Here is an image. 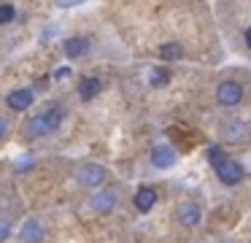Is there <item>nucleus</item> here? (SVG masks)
I'll use <instances>...</instances> for the list:
<instances>
[{
	"label": "nucleus",
	"instance_id": "nucleus-14",
	"mask_svg": "<svg viewBox=\"0 0 251 243\" xmlns=\"http://www.w3.org/2000/svg\"><path fill=\"white\" fill-rule=\"evenodd\" d=\"M159 54H162V59H181L184 49H181L178 43H165V46L159 49Z\"/></svg>",
	"mask_w": 251,
	"mask_h": 243
},
{
	"label": "nucleus",
	"instance_id": "nucleus-19",
	"mask_svg": "<svg viewBox=\"0 0 251 243\" xmlns=\"http://www.w3.org/2000/svg\"><path fill=\"white\" fill-rule=\"evenodd\" d=\"M78 3H84V0H60L62 8H73V5H78Z\"/></svg>",
	"mask_w": 251,
	"mask_h": 243
},
{
	"label": "nucleus",
	"instance_id": "nucleus-18",
	"mask_svg": "<svg viewBox=\"0 0 251 243\" xmlns=\"http://www.w3.org/2000/svg\"><path fill=\"white\" fill-rule=\"evenodd\" d=\"M68 76H71V68H68V65H65V68H57V70H54V79H57V81L68 79Z\"/></svg>",
	"mask_w": 251,
	"mask_h": 243
},
{
	"label": "nucleus",
	"instance_id": "nucleus-15",
	"mask_svg": "<svg viewBox=\"0 0 251 243\" xmlns=\"http://www.w3.org/2000/svg\"><path fill=\"white\" fill-rule=\"evenodd\" d=\"M14 5H0V25H8V22L14 19Z\"/></svg>",
	"mask_w": 251,
	"mask_h": 243
},
{
	"label": "nucleus",
	"instance_id": "nucleus-7",
	"mask_svg": "<svg viewBox=\"0 0 251 243\" xmlns=\"http://www.w3.org/2000/svg\"><path fill=\"white\" fill-rule=\"evenodd\" d=\"M19 238H22L25 243H38L41 238H44V224H41L38 219H30L22 224V232H19Z\"/></svg>",
	"mask_w": 251,
	"mask_h": 243
},
{
	"label": "nucleus",
	"instance_id": "nucleus-13",
	"mask_svg": "<svg viewBox=\"0 0 251 243\" xmlns=\"http://www.w3.org/2000/svg\"><path fill=\"white\" fill-rule=\"evenodd\" d=\"M168 79H170V73L165 68H151V70H149V84H154V86L168 84Z\"/></svg>",
	"mask_w": 251,
	"mask_h": 243
},
{
	"label": "nucleus",
	"instance_id": "nucleus-11",
	"mask_svg": "<svg viewBox=\"0 0 251 243\" xmlns=\"http://www.w3.org/2000/svg\"><path fill=\"white\" fill-rule=\"evenodd\" d=\"M154 203H157V192H154L151 187L138 189V194H135V208L138 211H151Z\"/></svg>",
	"mask_w": 251,
	"mask_h": 243
},
{
	"label": "nucleus",
	"instance_id": "nucleus-12",
	"mask_svg": "<svg viewBox=\"0 0 251 243\" xmlns=\"http://www.w3.org/2000/svg\"><path fill=\"white\" fill-rule=\"evenodd\" d=\"M87 52V38L84 35H76V38H68L65 41V54L68 57H81Z\"/></svg>",
	"mask_w": 251,
	"mask_h": 243
},
{
	"label": "nucleus",
	"instance_id": "nucleus-20",
	"mask_svg": "<svg viewBox=\"0 0 251 243\" xmlns=\"http://www.w3.org/2000/svg\"><path fill=\"white\" fill-rule=\"evenodd\" d=\"M246 43H249V49H251V27H249V32H246Z\"/></svg>",
	"mask_w": 251,
	"mask_h": 243
},
{
	"label": "nucleus",
	"instance_id": "nucleus-9",
	"mask_svg": "<svg viewBox=\"0 0 251 243\" xmlns=\"http://www.w3.org/2000/svg\"><path fill=\"white\" fill-rule=\"evenodd\" d=\"M100 92H103V81H100V79H84L81 86H78V97H81L84 103H87V100H95Z\"/></svg>",
	"mask_w": 251,
	"mask_h": 243
},
{
	"label": "nucleus",
	"instance_id": "nucleus-6",
	"mask_svg": "<svg viewBox=\"0 0 251 243\" xmlns=\"http://www.w3.org/2000/svg\"><path fill=\"white\" fill-rule=\"evenodd\" d=\"M173 162H176L173 146H154V151H151V165L154 167H170Z\"/></svg>",
	"mask_w": 251,
	"mask_h": 243
},
{
	"label": "nucleus",
	"instance_id": "nucleus-4",
	"mask_svg": "<svg viewBox=\"0 0 251 243\" xmlns=\"http://www.w3.org/2000/svg\"><path fill=\"white\" fill-rule=\"evenodd\" d=\"M78 181L87 184V187H100V184L105 181V167L89 162V165H84L81 170H78Z\"/></svg>",
	"mask_w": 251,
	"mask_h": 243
},
{
	"label": "nucleus",
	"instance_id": "nucleus-1",
	"mask_svg": "<svg viewBox=\"0 0 251 243\" xmlns=\"http://www.w3.org/2000/svg\"><path fill=\"white\" fill-rule=\"evenodd\" d=\"M62 119H65V111H62L60 106L44 108V111L35 113V116L27 122V135H33V138H44V135L54 133V130L60 127Z\"/></svg>",
	"mask_w": 251,
	"mask_h": 243
},
{
	"label": "nucleus",
	"instance_id": "nucleus-10",
	"mask_svg": "<svg viewBox=\"0 0 251 243\" xmlns=\"http://www.w3.org/2000/svg\"><path fill=\"white\" fill-rule=\"evenodd\" d=\"M178 221L184 227H195L197 221H200V205H195V203H184L178 208Z\"/></svg>",
	"mask_w": 251,
	"mask_h": 243
},
{
	"label": "nucleus",
	"instance_id": "nucleus-5",
	"mask_svg": "<svg viewBox=\"0 0 251 243\" xmlns=\"http://www.w3.org/2000/svg\"><path fill=\"white\" fill-rule=\"evenodd\" d=\"M116 203H119V197H116L114 189H100V192L95 194V200H92V208L100 211V214H108V211L116 208Z\"/></svg>",
	"mask_w": 251,
	"mask_h": 243
},
{
	"label": "nucleus",
	"instance_id": "nucleus-16",
	"mask_svg": "<svg viewBox=\"0 0 251 243\" xmlns=\"http://www.w3.org/2000/svg\"><path fill=\"white\" fill-rule=\"evenodd\" d=\"M8 232H11V221H8V219H3V221H0V241H6V238H8Z\"/></svg>",
	"mask_w": 251,
	"mask_h": 243
},
{
	"label": "nucleus",
	"instance_id": "nucleus-21",
	"mask_svg": "<svg viewBox=\"0 0 251 243\" xmlns=\"http://www.w3.org/2000/svg\"><path fill=\"white\" fill-rule=\"evenodd\" d=\"M0 133H3V124H0Z\"/></svg>",
	"mask_w": 251,
	"mask_h": 243
},
{
	"label": "nucleus",
	"instance_id": "nucleus-2",
	"mask_svg": "<svg viewBox=\"0 0 251 243\" xmlns=\"http://www.w3.org/2000/svg\"><path fill=\"white\" fill-rule=\"evenodd\" d=\"M216 176L222 184L232 187V184H238L240 178H243V165L235 162V160H222V162H216Z\"/></svg>",
	"mask_w": 251,
	"mask_h": 243
},
{
	"label": "nucleus",
	"instance_id": "nucleus-8",
	"mask_svg": "<svg viewBox=\"0 0 251 243\" xmlns=\"http://www.w3.org/2000/svg\"><path fill=\"white\" fill-rule=\"evenodd\" d=\"M8 106L14 108V111H25V108L33 106V89H17L8 95Z\"/></svg>",
	"mask_w": 251,
	"mask_h": 243
},
{
	"label": "nucleus",
	"instance_id": "nucleus-3",
	"mask_svg": "<svg viewBox=\"0 0 251 243\" xmlns=\"http://www.w3.org/2000/svg\"><path fill=\"white\" fill-rule=\"evenodd\" d=\"M216 97L222 106H238L240 97H243V86L238 84V81H222L216 89Z\"/></svg>",
	"mask_w": 251,
	"mask_h": 243
},
{
	"label": "nucleus",
	"instance_id": "nucleus-17",
	"mask_svg": "<svg viewBox=\"0 0 251 243\" xmlns=\"http://www.w3.org/2000/svg\"><path fill=\"white\" fill-rule=\"evenodd\" d=\"M208 157H211V162H213V165H216V162H222V160H224L222 149H211V151H208Z\"/></svg>",
	"mask_w": 251,
	"mask_h": 243
}]
</instances>
